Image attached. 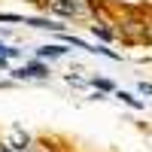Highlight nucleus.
Instances as JSON below:
<instances>
[{
    "instance_id": "nucleus-6",
    "label": "nucleus",
    "mask_w": 152,
    "mask_h": 152,
    "mask_svg": "<svg viewBox=\"0 0 152 152\" xmlns=\"http://www.w3.org/2000/svg\"><path fill=\"white\" fill-rule=\"evenodd\" d=\"M91 85L100 88V91H113V82H110V79H91Z\"/></svg>"
},
{
    "instance_id": "nucleus-8",
    "label": "nucleus",
    "mask_w": 152,
    "mask_h": 152,
    "mask_svg": "<svg viewBox=\"0 0 152 152\" xmlns=\"http://www.w3.org/2000/svg\"><path fill=\"white\" fill-rule=\"evenodd\" d=\"M3 67H6V58H0V70H3Z\"/></svg>"
},
{
    "instance_id": "nucleus-5",
    "label": "nucleus",
    "mask_w": 152,
    "mask_h": 152,
    "mask_svg": "<svg viewBox=\"0 0 152 152\" xmlns=\"http://www.w3.org/2000/svg\"><path fill=\"white\" fill-rule=\"evenodd\" d=\"M119 97H122V100H125V104H128V107H134V110H140V107H143L140 100H137L134 94H128V91H119Z\"/></svg>"
},
{
    "instance_id": "nucleus-9",
    "label": "nucleus",
    "mask_w": 152,
    "mask_h": 152,
    "mask_svg": "<svg viewBox=\"0 0 152 152\" xmlns=\"http://www.w3.org/2000/svg\"><path fill=\"white\" fill-rule=\"evenodd\" d=\"M37 3H43V6H46V0H37Z\"/></svg>"
},
{
    "instance_id": "nucleus-4",
    "label": "nucleus",
    "mask_w": 152,
    "mask_h": 152,
    "mask_svg": "<svg viewBox=\"0 0 152 152\" xmlns=\"http://www.w3.org/2000/svg\"><path fill=\"white\" fill-rule=\"evenodd\" d=\"M91 34L94 37H100V40H113V37H116V31H110L104 21H97V24H91Z\"/></svg>"
},
{
    "instance_id": "nucleus-7",
    "label": "nucleus",
    "mask_w": 152,
    "mask_h": 152,
    "mask_svg": "<svg viewBox=\"0 0 152 152\" xmlns=\"http://www.w3.org/2000/svg\"><path fill=\"white\" fill-rule=\"evenodd\" d=\"M140 91H143V94H149V97H152V82H140Z\"/></svg>"
},
{
    "instance_id": "nucleus-1",
    "label": "nucleus",
    "mask_w": 152,
    "mask_h": 152,
    "mask_svg": "<svg viewBox=\"0 0 152 152\" xmlns=\"http://www.w3.org/2000/svg\"><path fill=\"white\" fill-rule=\"evenodd\" d=\"M116 34L125 43H149V18L140 15V12H125L119 18Z\"/></svg>"
},
{
    "instance_id": "nucleus-3",
    "label": "nucleus",
    "mask_w": 152,
    "mask_h": 152,
    "mask_svg": "<svg viewBox=\"0 0 152 152\" xmlns=\"http://www.w3.org/2000/svg\"><path fill=\"white\" fill-rule=\"evenodd\" d=\"M58 55H64V46H43L40 52H37V61L40 58H58Z\"/></svg>"
},
{
    "instance_id": "nucleus-2",
    "label": "nucleus",
    "mask_w": 152,
    "mask_h": 152,
    "mask_svg": "<svg viewBox=\"0 0 152 152\" xmlns=\"http://www.w3.org/2000/svg\"><path fill=\"white\" fill-rule=\"evenodd\" d=\"M49 76V67L43 61H31V64H21L15 70V79H46Z\"/></svg>"
}]
</instances>
